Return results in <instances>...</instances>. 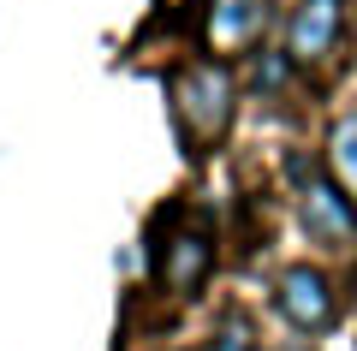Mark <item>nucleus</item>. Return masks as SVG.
<instances>
[{"label":"nucleus","mask_w":357,"mask_h":351,"mask_svg":"<svg viewBox=\"0 0 357 351\" xmlns=\"http://www.w3.org/2000/svg\"><path fill=\"white\" fill-rule=\"evenodd\" d=\"M292 179H298V221H304V232L321 251H345L357 239V197L333 173H316L304 155H292Z\"/></svg>","instance_id":"f03ea898"},{"label":"nucleus","mask_w":357,"mask_h":351,"mask_svg":"<svg viewBox=\"0 0 357 351\" xmlns=\"http://www.w3.org/2000/svg\"><path fill=\"white\" fill-rule=\"evenodd\" d=\"M208 274H215V239H208V226L173 232V239H167V256H161V280L178 298H191V292H203Z\"/></svg>","instance_id":"39448f33"},{"label":"nucleus","mask_w":357,"mask_h":351,"mask_svg":"<svg viewBox=\"0 0 357 351\" xmlns=\"http://www.w3.org/2000/svg\"><path fill=\"white\" fill-rule=\"evenodd\" d=\"M262 30H268V0H215L203 42H208V54H244Z\"/></svg>","instance_id":"423d86ee"},{"label":"nucleus","mask_w":357,"mask_h":351,"mask_svg":"<svg viewBox=\"0 0 357 351\" xmlns=\"http://www.w3.org/2000/svg\"><path fill=\"white\" fill-rule=\"evenodd\" d=\"M161 6H178V0H161Z\"/></svg>","instance_id":"9d476101"},{"label":"nucleus","mask_w":357,"mask_h":351,"mask_svg":"<svg viewBox=\"0 0 357 351\" xmlns=\"http://www.w3.org/2000/svg\"><path fill=\"white\" fill-rule=\"evenodd\" d=\"M340 30H345V0H298L286 18V54L298 66H316L333 54Z\"/></svg>","instance_id":"20e7f679"},{"label":"nucleus","mask_w":357,"mask_h":351,"mask_svg":"<svg viewBox=\"0 0 357 351\" xmlns=\"http://www.w3.org/2000/svg\"><path fill=\"white\" fill-rule=\"evenodd\" d=\"M328 173L357 197V113H345L340 126H333V137H328Z\"/></svg>","instance_id":"0eeeda50"},{"label":"nucleus","mask_w":357,"mask_h":351,"mask_svg":"<svg viewBox=\"0 0 357 351\" xmlns=\"http://www.w3.org/2000/svg\"><path fill=\"white\" fill-rule=\"evenodd\" d=\"M215 351H262V345L250 339V322L244 315H227V327L215 334Z\"/></svg>","instance_id":"6e6552de"},{"label":"nucleus","mask_w":357,"mask_h":351,"mask_svg":"<svg viewBox=\"0 0 357 351\" xmlns=\"http://www.w3.org/2000/svg\"><path fill=\"white\" fill-rule=\"evenodd\" d=\"M286 60H292V54H286ZM286 60H280V54L256 60V89H280V84H286Z\"/></svg>","instance_id":"1a4fd4ad"},{"label":"nucleus","mask_w":357,"mask_h":351,"mask_svg":"<svg viewBox=\"0 0 357 351\" xmlns=\"http://www.w3.org/2000/svg\"><path fill=\"white\" fill-rule=\"evenodd\" d=\"M292 351H310V345H292Z\"/></svg>","instance_id":"9b49d317"},{"label":"nucleus","mask_w":357,"mask_h":351,"mask_svg":"<svg viewBox=\"0 0 357 351\" xmlns=\"http://www.w3.org/2000/svg\"><path fill=\"white\" fill-rule=\"evenodd\" d=\"M274 304H280V315L298 327V334H328V327H333V315H340L333 280L321 274V268H310V262L286 268V274L274 280Z\"/></svg>","instance_id":"7ed1b4c3"},{"label":"nucleus","mask_w":357,"mask_h":351,"mask_svg":"<svg viewBox=\"0 0 357 351\" xmlns=\"http://www.w3.org/2000/svg\"><path fill=\"white\" fill-rule=\"evenodd\" d=\"M167 96H173V126H178V137H185L191 155H203L208 143H220L227 126H232V113H238V84L215 60H197L185 72H173Z\"/></svg>","instance_id":"f257e3e1"}]
</instances>
